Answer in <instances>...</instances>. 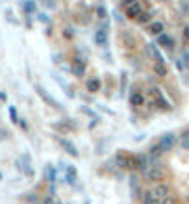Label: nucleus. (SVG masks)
<instances>
[{
    "instance_id": "1a4fd4ad",
    "label": "nucleus",
    "mask_w": 189,
    "mask_h": 204,
    "mask_svg": "<svg viewBox=\"0 0 189 204\" xmlns=\"http://www.w3.org/2000/svg\"><path fill=\"white\" fill-rule=\"evenodd\" d=\"M154 74H156V76H160V78H163V76H167V74H169L167 63H165L163 60H160V61H156V63H154Z\"/></svg>"
},
{
    "instance_id": "6e6552de",
    "label": "nucleus",
    "mask_w": 189,
    "mask_h": 204,
    "mask_svg": "<svg viewBox=\"0 0 189 204\" xmlns=\"http://www.w3.org/2000/svg\"><path fill=\"white\" fill-rule=\"evenodd\" d=\"M72 74L74 76H84L85 74V61L80 60V58H76V60L72 61Z\"/></svg>"
},
{
    "instance_id": "7c9ffc66",
    "label": "nucleus",
    "mask_w": 189,
    "mask_h": 204,
    "mask_svg": "<svg viewBox=\"0 0 189 204\" xmlns=\"http://www.w3.org/2000/svg\"><path fill=\"white\" fill-rule=\"evenodd\" d=\"M123 2H124V4H128V6H130V4H134L135 0H123Z\"/></svg>"
},
{
    "instance_id": "39448f33",
    "label": "nucleus",
    "mask_w": 189,
    "mask_h": 204,
    "mask_svg": "<svg viewBox=\"0 0 189 204\" xmlns=\"http://www.w3.org/2000/svg\"><path fill=\"white\" fill-rule=\"evenodd\" d=\"M152 191H154V195H156L160 201H163L165 197L171 195V187H169V184H165V182H158V184H156V187H154Z\"/></svg>"
},
{
    "instance_id": "9d476101",
    "label": "nucleus",
    "mask_w": 189,
    "mask_h": 204,
    "mask_svg": "<svg viewBox=\"0 0 189 204\" xmlns=\"http://www.w3.org/2000/svg\"><path fill=\"white\" fill-rule=\"evenodd\" d=\"M141 13H143V11H141L139 2H134V4H130V6L126 8V17H130V19H137Z\"/></svg>"
},
{
    "instance_id": "20e7f679",
    "label": "nucleus",
    "mask_w": 189,
    "mask_h": 204,
    "mask_svg": "<svg viewBox=\"0 0 189 204\" xmlns=\"http://www.w3.org/2000/svg\"><path fill=\"white\" fill-rule=\"evenodd\" d=\"M160 147H161V150L163 152H167V150H171L174 145H176V136L174 134H163L161 136V139H160Z\"/></svg>"
},
{
    "instance_id": "cd10ccee",
    "label": "nucleus",
    "mask_w": 189,
    "mask_h": 204,
    "mask_svg": "<svg viewBox=\"0 0 189 204\" xmlns=\"http://www.w3.org/2000/svg\"><path fill=\"white\" fill-rule=\"evenodd\" d=\"M184 37H186V41H189V26L184 28Z\"/></svg>"
},
{
    "instance_id": "bb28decb",
    "label": "nucleus",
    "mask_w": 189,
    "mask_h": 204,
    "mask_svg": "<svg viewBox=\"0 0 189 204\" xmlns=\"http://www.w3.org/2000/svg\"><path fill=\"white\" fill-rule=\"evenodd\" d=\"M39 20H41V22H48V17H46L45 13H39Z\"/></svg>"
},
{
    "instance_id": "412c9836",
    "label": "nucleus",
    "mask_w": 189,
    "mask_h": 204,
    "mask_svg": "<svg viewBox=\"0 0 189 204\" xmlns=\"http://www.w3.org/2000/svg\"><path fill=\"white\" fill-rule=\"evenodd\" d=\"M150 17H152V15H150V13H145V11H143V13H141V15H139V17H137V20H139V22H143V24H145V22H150Z\"/></svg>"
},
{
    "instance_id": "c85d7f7f",
    "label": "nucleus",
    "mask_w": 189,
    "mask_h": 204,
    "mask_svg": "<svg viewBox=\"0 0 189 204\" xmlns=\"http://www.w3.org/2000/svg\"><path fill=\"white\" fill-rule=\"evenodd\" d=\"M43 204H56L54 201H52V197H46L45 201H43Z\"/></svg>"
},
{
    "instance_id": "4be33fe9",
    "label": "nucleus",
    "mask_w": 189,
    "mask_h": 204,
    "mask_svg": "<svg viewBox=\"0 0 189 204\" xmlns=\"http://www.w3.org/2000/svg\"><path fill=\"white\" fill-rule=\"evenodd\" d=\"M97 13H98V17H100V19H106V17H108V11H106V8H102V6H100V8H97Z\"/></svg>"
},
{
    "instance_id": "f8f14e48",
    "label": "nucleus",
    "mask_w": 189,
    "mask_h": 204,
    "mask_svg": "<svg viewBox=\"0 0 189 204\" xmlns=\"http://www.w3.org/2000/svg\"><path fill=\"white\" fill-rule=\"evenodd\" d=\"M158 45L165 46V48H172L174 46V39L169 35V34H160L158 35Z\"/></svg>"
},
{
    "instance_id": "ddd939ff",
    "label": "nucleus",
    "mask_w": 189,
    "mask_h": 204,
    "mask_svg": "<svg viewBox=\"0 0 189 204\" xmlns=\"http://www.w3.org/2000/svg\"><path fill=\"white\" fill-rule=\"evenodd\" d=\"M95 41H97V45H100V46H108V30H98L97 32V35H95Z\"/></svg>"
},
{
    "instance_id": "9b49d317",
    "label": "nucleus",
    "mask_w": 189,
    "mask_h": 204,
    "mask_svg": "<svg viewBox=\"0 0 189 204\" xmlns=\"http://www.w3.org/2000/svg\"><path fill=\"white\" fill-rule=\"evenodd\" d=\"M65 180H67V184H76V180H78V173H76V167H72V165H69L67 169H65Z\"/></svg>"
},
{
    "instance_id": "f257e3e1",
    "label": "nucleus",
    "mask_w": 189,
    "mask_h": 204,
    "mask_svg": "<svg viewBox=\"0 0 189 204\" xmlns=\"http://www.w3.org/2000/svg\"><path fill=\"white\" fill-rule=\"evenodd\" d=\"M113 160L117 163V167H121V169H139L137 156H130L126 152H117Z\"/></svg>"
},
{
    "instance_id": "473e14b6",
    "label": "nucleus",
    "mask_w": 189,
    "mask_h": 204,
    "mask_svg": "<svg viewBox=\"0 0 189 204\" xmlns=\"http://www.w3.org/2000/svg\"><path fill=\"white\" fill-rule=\"evenodd\" d=\"M160 2H167V0H160Z\"/></svg>"
},
{
    "instance_id": "6ab92c4d",
    "label": "nucleus",
    "mask_w": 189,
    "mask_h": 204,
    "mask_svg": "<svg viewBox=\"0 0 189 204\" xmlns=\"http://www.w3.org/2000/svg\"><path fill=\"white\" fill-rule=\"evenodd\" d=\"M46 178H48V182H50V184L56 182V169H54L52 165L46 167Z\"/></svg>"
},
{
    "instance_id": "2f4dec72",
    "label": "nucleus",
    "mask_w": 189,
    "mask_h": 204,
    "mask_svg": "<svg viewBox=\"0 0 189 204\" xmlns=\"http://www.w3.org/2000/svg\"><path fill=\"white\" fill-rule=\"evenodd\" d=\"M0 99H6V95H2V93H0Z\"/></svg>"
},
{
    "instance_id": "2eb2a0df",
    "label": "nucleus",
    "mask_w": 189,
    "mask_h": 204,
    "mask_svg": "<svg viewBox=\"0 0 189 204\" xmlns=\"http://www.w3.org/2000/svg\"><path fill=\"white\" fill-rule=\"evenodd\" d=\"M130 104H132V106H143V104H145V97H143L139 91H134V93L130 95Z\"/></svg>"
},
{
    "instance_id": "b1692460",
    "label": "nucleus",
    "mask_w": 189,
    "mask_h": 204,
    "mask_svg": "<svg viewBox=\"0 0 189 204\" xmlns=\"http://www.w3.org/2000/svg\"><path fill=\"white\" fill-rule=\"evenodd\" d=\"M9 115H11V119H13V122H19V117H17V110L11 106L9 108Z\"/></svg>"
},
{
    "instance_id": "a211bd4d",
    "label": "nucleus",
    "mask_w": 189,
    "mask_h": 204,
    "mask_svg": "<svg viewBox=\"0 0 189 204\" xmlns=\"http://www.w3.org/2000/svg\"><path fill=\"white\" fill-rule=\"evenodd\" d=\"M147 50H148V54H150V56H154V58H156V61L163 60V58H161V54L158 52V48H156L154 45H147Z\"/></svg>"
},
{
    "instance_id": "f03ea898",
    "label": "nucleus",
    "mask_w": 189,
    "mask_h": 204,
    "mask_svg": "<svg viewBox=\"0 0 189 204\" xmlns=\"http://www.w3.org/2000/svg\"><path fill=\"white\" fill-rule=\"evenodd\" d=\"M143 176L147 178L148 182H161L163 180V171H161V167L160 165H152L150 169H147L145 173H143Z\"/></svg>"
},
{
    "instance_id": "dca6fc26",
    "label": "nucleus",
    "mask_w": 189,
    "mask_h": 204,
    "mask_svg": "<svg viewBox=\"0 0 189 204\" xmlns=\"http://www.w3.org/2000/svg\"><path fill=\"white\" fill-rule=\"evenodd\" d=\"M87 91H91V93L100 91V80L98 78H89L87 80Z\"/></svg>"
},
{
    "instance_id": "7ed1b4c3",
    "label": "nucleus",
    "mask_w": 189,
    "mask_h": 204,
    "mask_svg": "<svg viewBox=\"0 0 189 204\" xmlns=\"http://www.w3.org/2000/svg\"><path fill=\"white\" fill-rule=\"evenodd\" d=\"M150 95H152V99H154L156 106H158L160 110H171V104H169V102L163 99L161 91H160L158 87H152V89H150Z\"/></svg>"
},
{
    "instance_id": "4468645a",
    "label": "nucleus",
    "mask_w": 189,
    "mask_h": 204,
    "mask_svg": "<svg viewBox=\"0 0 189 204\" xmlns=\"http://www.w3.org/2000/svg\"><path fill=\"white\" fill-rule=\"evenodd\" d=\"M143 204H161V201L154 195V191H145L143 193Z\"/></svg>"
},
{
    "instance_id": "423d86ee",
    "label": "nucleus",
    "mask_w": 189,
    "mask_h": 204,
    "mask_svg": "<svg viewBox=\"0 0 189 204\" xmlns=\"http://www.w3.org/2000/svg\"><path fill=\"white\" fill-rule=\"evenodd\" d=\"M35 91H37V95H39V97H41L43 100L46 102V104H50L52 108H58V110H61V106H60L58 102L54 100V99H52V97H50V95H48V93H46V91L43 89L41 85H35Z\"/></svg>"
},
{
    "instance_id": "0eeeda50",
    "label": "nucleus",
    "mask_w": 189,
    "mask_h": 204,
    "mask_svg": "<svg viewBox=\"0 0 189 204\" xmlns=\"http://www.w3.org/2000/svg\"><path fill=\"white\" fill-rule=\"evenodd\" d=\"M56 141H58V143L63 147V148H65V152H69L71 156L78 158V150H76V147H74L71 141H67V139H63V137H58V136H56Z\"/></svg>"
},
{
    "instance_id": "c756f323",
    "label": "nucleus",
    "mask_w": 189,
    "mask_h": 204,
    "mask_svg": "<svg viewBox=\"0 0 189 204\" xmlns=\"http://www.w3.org/2000/svg\"><path fill=\"white\" fill-rule=\"evenodd\" d=\"M6 136H8V132H0V139H4Z\"/></svg>"
},
{
    "instance_id": "5701e85b",
    "label": "nucleus",
    "mask_w": 189,
    "mask_h": 204,
    "mask_svg": "<svg viewBox=\"0 0 189 204\" xmlns=\"http://www.w3.org/2000/svg\"><path fill=\"white\" fill-rule=\"evenodd\" d=\"M182 147H184V150H189V132L184 136V139H182Z\"/></svg>"
},
{
    "instance_id": "393cba45",
    "label": "nucleus",
    "mask_w": 189,
    "mask_h": 204,
    "mask_svg": "<svg viewBox=\"0 0 189 204\" xmlns=\"http://www.w3.org/2000/svg\"><path fill=\"white\" fill-rule=\"evenodd\" d=\"M161 204H176V199H174L172 195H169V197H165V199L161 201Z\"/></svg>"
},
{
    "instance_id": "aec40b11",
    "label": "nucleus",
    "mask_w": 189,
    "mask_h": 204,
    "mask_svg": "<svg viewBox=\"0 0 189 204\" xmlns=\"http://www.w3.org/2000/svg\"><path fill=\"white\" fill-rule=\"evenodd\" d=\"M24 11L26 13H34L35 11V2L34 0H26L24 2Z\"/></svg>"
},
{
    "instance_id": "a878e982",
    "label": "nucleus",
    "mask_w": 189,
    "mask_h": 204,
    "mask_svg": "<svg viewBox=\"0 0 189 204\" xmlns=\"http://www.w3.org/2000/svg\"><path fill=\"white\" fill-rule=\"evenodd\" d=\"M43 2H45V6H46V8H50V9H54V8H56L54 0H43Z\"/></svg>"
},
{
    "instance_id": "f3484780",
    "label": "nucleus",
    "mask_w": 189,
    "mask_h": 204,
    "mask_svg": "<svg viewBox=\"0 0 189 204\" xmlns=\"http://www.w3.org/2000/svg\"><path fill=\"white\" fill-rule=\"evenodd\" d=\"M148 32H150L152 35H160V34H163V22H152V24L148 26Z\"/></svg>"
}]
</instances>
